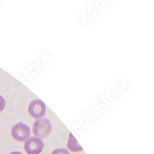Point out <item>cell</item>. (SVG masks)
I'll list each match as a JSON object with an SVG mask.
<instances>
[{
  "instance_id": "obj_1",
  "label": "cell",
  "mask_w": 154,
  "mask_h": 154,
  "mask_svg": "<svg viewBox=\"0 0 154 154\" xmlns=\"http://www.w3.org/2000/svg\"><path fill=\"white\" fill-rule=\"evenodd\" d=\"M52 131V124L46 118L39 119L35 121L33 126V132L38 138L47 137Z\"/></svg>"
},
{
  "instance_id": "obj_2",
  "label": "cell",
  "mask_w": 154,
  "mask_h": 154,
  "mask_svg": "<svg viewBox=\"0 0 154 154\" xmlns=\"http://www.w3.org/2000/svg\"><path fill=\"white\" fill-rule=\"evenodd\" d=\"M11 134L15 140L23 142L30 136V129L27 125L19 122L12 127Z\"/></svg>"
},
{
  "instance_id": "obj_3",
  "label": "cell",
  "mask_w": 154,
  "mask_h": 154,
  "mask_svg": "<svg viewBox=\"0 0 154 154\" xmlns=\"http://www.w3.org/2000/svg\"><path fill=\"white\" fill-rule=\"evenodd\" d=\"M43 148V141L37 137H30L25 143L24 149L27 154H39Z\"/></svg>"
},
{
  "instance_id": "obj_4",
  "label": "cell",
  "mask_w": 154,
  "mask_h": 154,
  "mask_svg": "<svg viewBox=\"0 0 154 154\" xmlns=\"http://www.w3.org/2000/svg\"><path fill=\"white\" fill-rule=\"evenodd\" d=\"M46 104L41 99L33 100L29 106V112L31 116L35 119H41L46 114Z\"/></svg>"
},
{
  "instance_id": "obj_5",
  "label": "cell",
  "mask_w": 154,
  "mask_h": 154,
  "mask_svg": "<svg viewBox=\"0 0 154 154\" xmlns=\"http://www.w3.org/2000/svg\"><path fill=\"white\" fill-rule=\"evenodd\" d=\"M67 147L72 152H77L83 150V148L80 146V145L78 143V141L76 140L75 137L71 133H70L69 134V139L67 143Z\"/></svg>"
},
{
  "instance_id": "obj_6",
  "label": "cell",
  "mask_w": 154,
  "mask_h": 154,
  "mask_svg": "<svg viewBox=\"0 0 154 154\" xmlns=\"http://www.w3.org/2000/svg\"><path fill=\"white\" fill-rule=\"evenodd\" d=\"M51 154H70L69 151L65 149H57L53 152Z\"/></svg>"
},
{
  "instance_id": "obj_7",
  "label": "cell",
  "mask_w": 154,
  "mask_h": 154,
  "mask_svg": "<svg viewBox=\"0 0 154 154\" xmlns=\"http://www.w3.org/2000/svg\"><path fill=\"white\" fill-rule=\"evenodd\" d=\"M6 106V101L4 97L0 95V112L3 111Z\"/></svg>"
},
{
  "instance_id": "obj_8",
  "label": "cell",
  "mask_w": 154,
  "mask_h": 154,
  "mask_svg": "<svg viewBox=\"0 0 154 154\" xmlns=\"http://www.w3.org/2000/svg\"><path fill=\"white\" fill-rule=\"evenodd\" d=\"M9 154H22L20 152H18V151H14V152H11Z\"/></svg>"
}]
</instances>
